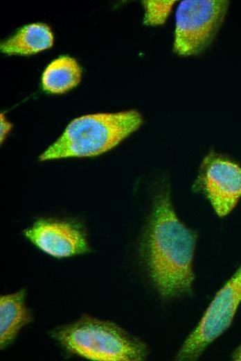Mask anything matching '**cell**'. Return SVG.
Listing matches in <instances>:
<instances>
[{
    "instance_id": "1",
    "label": "cell",
    "mask_w": 241,
    "mask_h": 361,
    "mask_svg": "<svg viewBox=\"0 0 241 361\" xmlns=\"http://www.w3.org/2000/svg\"><path fill=\"white\" fill-rule=\"evenodd\" d=\"M196 242V233L179 219L164 190L153 205L144 251L150 278L163 299L191 292Z\"/></svg>"
},
{
    "instance_id": "2",
    "label": "cell",
    "mask_w": 241,
    "mask_h": 361,
    "mask_svg": "<svg viewBox=\"0 0 241 361\" xmlns=\"http://www.w3.org/2000/svg\"><path fill=\"white\" fill-rule=\"evenodd\" d=\"M51 337L70 355L94 361H141L149 353L140 338L109 321L89 314L54 328Z\"/></svg>"
},
{
    "instance_id": "3",
    "label": "cell",
    "mask_w": 241,
    "mask_h": 361,
    "mask_svg": "<svg viewBox=\"0 0 241 361\" xmlns=\"http://www.w3.org/2000/svg\"><path fill=\"white\" fill-rule=\"evenodd\" d=\"M143 123L135 110L96 113L73 119L39 157L40 161L93 157L104 153L135 132Z\"/></svg>"
},
{
    "instance_id": "4",
    "label": "cell",
    "mask_w": 241,
    "mask_h": 361,
    "mask_svg": "<svg viewBox=\"0 0 241 361\" xmlns=\"http://www.w3.org/2000/svg\"><path fill=\"white\" fill-rule=\"evenodd\" d=\"M229 5L224 0L181 1L175 15L174 52L190 56L208 47L224 21Z\"/></svg>"
},
{
    "instance_id": "5",
    "label": "cell",
    "mask_w": 241,
    "mask_h": 361,
    "mask_svg": "<svg viewBox=\"0 0 241 361\" xmlns=\"http://www.w3.org/2000/svg\"><path fill=\"white\" fill-rule=\"evenodd\" d=\"M241 303V265L216 293L195 328L175 356L179 361L197 360L231 325Z\"/></svg>"
},
{
    "instance_id": "6",
    "label": "cell",
    "mask_w": 241,
    "mask_h": 361,
    "mask_svg": "<svg viewBox=\"0 0 241 361\" xmlns=\"http://www.w3.org/2000/svg\"><path fill=\"white\" fill-rule=\"evenodd\" d=\"M197 187L219 217L226 216L241 197V167L226 156L211 152L202 162Z\"/></svg>"
},
{
    "instance_id": "7",
    "label": "cell",
    "mask_w": 241,
    "mask_h": 361,
    "mask_svg": "<svg viewBox=\"0 0 241 361\" xmlns=\"http://www.w3.org/2000/svg\"><path fill=\"white\" fill-rule=\"evenodd\" d=\"M24 236L44 253L57 258L89 251L82 227L72 221L40 219L24 230Z\"/></svg>"
},
{
    "instance_id": "8",
    "label": "cell",
    "mask_w": 241,
    "mask_h": 361,
    "mask_svg": "<svg viewBox=\"0 0 241 361\" xmlns=\"http://www.w3.org/2000/svg\"><path fill=\"white\" fill-rule=\"evenodd\" d=\"M33 320L26 303V290H19L1 296L0 344L4 349L17 337L20 330Z\"/></svg>"
},
{
    "instance_id": "9",
    "label": "cell",
    "mask_w": 241,
    "mask_h": 361,
    "mask_svg": "<svg viewBox=\"0 0 241 361\" xmlns=\"http://www.w3.org/2000/svg\"><path fill=\"white\" fill-rule=\"evenodd\" d=\"M53 35L48 26L31 24L20 28L1 44V51L8 55H31L51 48Z\"/></svg>"
},
{
    "instance_id": "10",
    "label": "cell",
    "mask_w": 241,
    "mask_h": 361,
    "mask_svg": "<svg viewBox=\"0 0 241 361\" xmlns=\"http://www.w3.org/2000/svg\"><path fill=\"white\" fill-rule=\"evenodd\" d=\"M81 80V69L77 61L62 56L52 61L42 77L44 90L53 94H62L75 87Z\"/></svg>"
},
{
    "instance_id": "11",
    "label": "cell",
    "mask_w": 241,
    "mask_h": 361,
    "mask_svg": "<svg viewBox=\"0 0 241 361\" xmlns=\"http://www.w3.org/2000/svg\"><path fill=\"white\" fill-rule=\"evenodd\" d=\"M175 2V1H143L144 23L150 26L164 24Z\"/></svg>"
},
{
    "instance_id": "12",
    "label": "cell",
    "mask_w": 241,
    "mask_h": 361,
    "mask_svg": "<svg viewBox=\"0 0 241 361\" xmlns=\"http://www.w3.org/2000/svg\"><path fill=\"white\" fill-rule=\"evenodd\" d=\"M12 128V124L7 120L4 115H0V133H1V142H3L6 137L8 133Z\"/></svg>"
},
{
    "instance_id": "13",
    "label": "cell",
    "mask_w": 241,
    "mask_h": 361,
    "mask_svg": "<svg viewBox=\"0 0 241 361\" xmlns=\"http://www.w3.org/2000/svg\"><path fill=\"white\" fill-rule=\"evenodd\" d=\"M232 359L233 360L241 361V343L233 351L232 355Z\"/></svg>"
}]
</instances>
